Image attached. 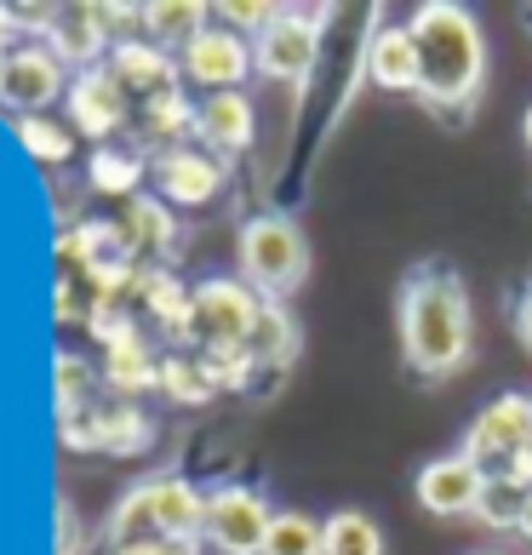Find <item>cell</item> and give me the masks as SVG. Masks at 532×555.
Listing matches in <instances>:
<instances>
[{"label":"cell","instance_id":"cell-1","mask_svg":"<svg viewBox=\"0 0 532 555\" xmlns=\"http://www.w3.org/2000/svg\"><path fill=\"white\" fill-rule=\"evenodd\" d=\"M401 356L418 378L441 384L469 366L476 344V315H469V286L453 263H418L401 281Z\"/></svg>","mask_w":532,"mask_h":555},{"label":"cell","instance_id":"cell-2","mask_svg":"<svg viewBox=\"0 0 532 555\" xmlns=\"http://www.w3.org/2000/svg\"><path fill=\"white\" fill-rule=\"evenodd\" d=\"M418 40V98L436 115H458L481 98L486 80V35L481 17L458 7V0H424L406 17Z\"/></svg>","mask_w":532,"mask_h":555},{"label":"cell","instance_id":"cell-3","mask_svg":"<svg viewBox=\"0 0 532 555\" xmlns=\"http://www.w3.org/2000/svg\"><path fill=\"white\" fill-rule=\"evenodd\" d=\"M200 527H207V492H200L195 481H183V476H150L115 504L109 539H115V550L138 544V539L200 544Z\"/></svg>","mask_w":532,"mask_h":555},{"label":"cell","instance_id":"cell-4","mask_svg":"<svg viewBox=\"0 0 532 555\" xmlns=\"http://www.w3.org/2000/svg\"><path fill=\"white\" fill-rule=\"evenodd\" d=\"M235 258H241V281L270 304H286L310 281V241H303L298 218L286 212H252L241 223Z\"/></svg>","mask_w":532,"mask_h":555},{"label":"cell","instance_id":"cell-5","mask_svg":"<svg viewBox=\"0 0 532 555\" xmlns=\"http://www.w3.org/2000/svg\"><path fill=\"white\" fill-rule=\"evenodd\" d=\"M263 304L241 275H207L190 286V326H183V344H195V356H230V349H247L258 333Z\"/></svg>","mask_w":532,"mask_h":555},{"label":"cell","instance_id":"cell-6","mask_svg":"<svg viewBox=\"0 0 532 555\" xmlns=\"http://www.w3.org/2000/svg\"><path fill=\"white\" fill-rule=\"evenodd\" d=\"M321 40H326V12H303V7H281L275 24L252 40V64L263 80H303L321 64Z\"/></svg>","mask_w":532,"mask_h":555},{"label":"cell","instance_id":"cell-7","mask_svg":"<svg viewBox=\"0 0 532 555\" xmlns=\"http://www.w3.org/2000/svg\"><path fill=\"white\" fill-rule=\"evenodd\" d=\"M458 452H469V459H476L486 476H498L509 459L532 452V396H521V389H504V396H493L476 418H469Z\"/></svg>","mask_w":532,"mask_h":555},{"label":"cell","instance_id":"cell-8","mask_svg":"<svg viewBox=\"0 0 532 555\" xmlns=\"http://www.w3.org/2000/svg\"><path fill=\"white\" fill-rule=\"evenodd\" d=\"M275 509L258 487H218L207 492V527H200V544H212L218 555H263V539H270Z\"/></svg>","mask_w":532,"mask_h":555},{"label":"cell","instance_id":"cell-9","mask_svg":"<svg viewBox=\"0 0 532 555\" xmlns=\"http://www.w3.org/2000/svg\"><path fill=\"white\" fill-rule=\"evenodd\" d=\"M178 75L195 80V87H207V92H241V87H247V75H258L252 40L235 35V29H223V24H207L190 47L178 52Z\"/></svg>","mask_w":532,"mask_h":555},{"label":"cell","instance_id":"cell-10","mask_svg":"<svg viewBox=\"0 0 532 555\" xmlns=\"http://www.w3.org/2000/svg\"><path fill=\"white\" fill-rule=\"evenodd\" d=\"M230 183V160H218L212 150H195V143H178V150L155 155V190L172 207H207L223 195Z\"/></svg>","mask_w":532,"mask_h":555},{"label":"cell","instance_id":"cell-11","mask_svg":"<svg viewBox=\"0 0 532 555\" xmlns=\"http://www.w3.org/2000/svg\"><path fill=\"white\" fill-rule=\"evenodd\" d=\"M486 492V469L469 459V452H441L418 469V504L429 516L453 521V516H476Z\"/></svg>","mask_w":532,"mask_h":555},{"label":"cell","instance_id":"cell-12","mask_svg":"<svg viewBox=\"0 0 532 555\" xmlns=\"http://www.w3.org/2000/svg\"><path fill=\"white\" fill-rule=\"evenodd\" d=\"M57 92H64V64L47 47H17L0 57V104L17 109L24 120L47 109Z\"/></svg>","mask_w":532,"mask_h":555},{"label":"cell","instance_id":"cell-13","mask_svg":"<svg viewBox=\"0 0 532 555\" xmlns=\"http://www.w3.org/2000/svg\"><path fill=\"white\" fill-rule=\"evenodd\" d=\"M195 138L200 150H212L218 160L230 155H247L252 138H258V109L247 92H207L195 104Z\"/></svg>","mask_w":532,"mask_h":555},{"label":"cell","instance_id":"cell-14","mask_svg":"<svg viewBox=\"0 0 532 555\" xmlns=\"http://www.w3.org/2000/svg\"><path fill=\"white\" fill-rule=\"evenodd\" d=\"M127 115H132V98L120 92V80L109 69H80L69 80V127L80 138H98L104 143L109 132L127 127Z\"/></svg>","mask_w":532,"mask_h":555},{"label":"cell","instance_id":"cell-15","mask_svg":"<svg viewBox=\"0 0 532 555\" xmlns=\"http://www.w3.org/2000/svg\"><path fill=\"white\" fill-rule=\"evenodd\" d=\"M104 69L120 80V92H127L132 104H150V98H160V92H172V87H178V64H172V52H160L155 40H143V35L115 40Z\"/></svg>","mask_w":532,"mask_h":555},{"label":"cell","instance_id":"cell-16","mask_svg":"<svg viewBox=\"0 0 532 555\" xmlns=\"http://www.w3.org/2000/svg\"><path fill=\"white\" fill-rule=\"evenodd\" d=\"M69 447H104V452H143L155 436V424L138 413L132 401H109V406H87L80 418H64Z\"/></svg>","mask_w":532,"mask_h":555},{"label":"cell","instance_id":"cell-17","mask_svg":"<svg viewBox=\"0 0 532 555\" xmlns=\"http://www.w3.org/2000/svg\"><path fill=\"white\" fill-rule=\"evenodd\" d=\"M361 69L378 92H418V40L406 24H373L361 47Z\"/></svg>","mask_w":532,"mask_h":555},{"label":"cell","instance_id":"cell-18","mask_svg":"<svg viewBox=\"0 0 532 555\" xmlns=\"http://www.w3.org/2000/svg\"><path fill=\"white\" fill-rule=\"evenodd\" d=\"M47 29V52L57 57V64H98L109 47V29H104V17H98V7H57L52 12V24H40Z\"/></svg>","mask_w":532,"mask_h":555},{"label":"cell","instance_id":"cell-19","mask_svg":"<svg viewBox=\"0 0 532 555\" xmlns=\"http://www.w3.org/2000/svg\"><path fill=\"white\" fill-rule=\"evenodd\" d=\"M115 235L120 246H127V258H155V253H172V212L160 207V201L150 195H132V201H120V218H115Z\"/></svg>","mask_w":532,"mask_h":555},{"label":"cell","instance_id":"cell-20","mask_svg":"<svg viewBox=\"0 0 532 555\" xmlns=\"http://www.w3.org/2000/svg\"><path fill=\"white\" fill-rule=\"evenodd\" d=\"M104 338H109L104 373L120 389V401L138 396V389H155L160 384V361H155V349L138 338V326H115V333H104Z\"/></svg>","mask_w":532,"mask_h":555},{"label":"cell","instance_id":"cell-21","mask_svg":"<svg viewBox=\"0 0 532 555\" xmlns=\"http://www.w3.org/2000/svg\"><path fill=\"white\" fill-rule=\"evenodd\" d=\"M138 138L155 143V150H178L183 138H195V104L183 98V87L138 104Z\"/></svg>","mask_w":532,"mask_h":555},{"label":"cell","instance_id":"cell-22","mask_svg":"<svg viewBox=\"0 0 532 555\" xmlns=\"http://www.w3.org/2000/svg\"><path fill=\"white\" fill-rule=\"evenodd\" d=\"M207 17H212V7H200V0H155V7H143V40H155L160 52L167 47H190V40L207 29Z\"/></svg>","mask_w":532,"mask_h":555},{"label":"cell","instance_id":"cell-23","mask_svg":"<svg viewBox=\"0 0 532 555\" xmlns=\"http://www.w3.org/2000/svg\"><path fill=\"white\" fill-rule=\"evenodd\" d=\"M132 293L143 298V310H150V321H160L167 333L183 338V326H190V286L172 281L167 270H143L132 281Z\"/></svg>","mask_w":532,"mask_h":555},{"label":"cell","instance_id":"cell-24","mask_svg":"<svg viewBox=\"0 0 532 555\" xmlns=\"http://www.w3.org/2000/svg\"><path fill=\"white\" fill-rule=\"evenodd\" d=\"M160 389H167L172 401H183V406H207V401L218 396V378H212L207 356H195V349H178V356L160 361Z\"/></svg>","mask_w":532,"mask_h":555},{"label":"cell","instance_id":"cell-25","mask_svg":"<svg viewBox=\"0 0 532 555\" xmlns=\"http://www.w3.org/2000/svg\"><path fill=\"white\" fill-rule=\"evenodd\" d=\"M263 555H326V521L310 509H275Z\"/></svg>","mask_w":532,"mask_h":555},{"label":"cell","instance_id":"cell-26","mask_svg":"<svg viewBox=\"0 0 532 555\" xmlns=\"http://www.w3.org/2000/svg\"><path fill=\"white\" fill-rule=\"evenodd\" d=\"M252 356L263 373H275V366H293L298 356V326L293 315H286V304H263V315H258V333H252Z\"/></svg>","mask_w":532,"mask_h":555},{"label":"cell","instance_id":"cell-27","mask_svg":"<svg viewBox=\"0 0 532 555\" xmlns=\"http://www.w3.org/2000/svg\"><path fill=\"white\" fill-rule=\"evenodd\" d=\"M326 555H384V532L366 509H333L326 516Z\"/></svg>","mask_w":532,"mask_h":555},{"label":"cell","instance_id":"cell-28","mask_svg":"<svg viewBox=\"0 0 532 555\" xmlns=\"http://www.w3.org/2000/svg\"><path fill=\"white\" fill-rule=\"evenodd\" d=\"M87 178H92V190H98V195L132 201V195H138V183H143V160H138V155H120V150H98V155H92V167H87Z\"/></svg>","mask_w":532,"mask_h":555},{"label":"cell","instance_id":"cell-29","mask_svg":"<svg viewBox=\"0 0 532 555\" xmlns=\"http://www.w3.org/2000/svg\"><path fill=\"white\" fill-rule=\"evenodd\" d=\"M17 138H24V150L35 160H69V150H75V127H57V120H47V115L17 120Z\"/></svg>","mask_w":532,"mask_h":555},{"label":"cell","instance_id":"cell-30","mask_svg":"<svg viewBox=\"0 0 532 555\" xmlns=\"http://www.w3.org/2000/svg\"><path fill=\"white\" fill-rule=\"evenodd\" d=\"M521 504H527V492H521V487H509V481H498V476H486V492H481L476 521H486L493 532H516Z\"/></svg>","mask_w":532,"mask_h":555},{"label":"cell","instance_id":"cell-31","mask_svg":"<svg viewBox=\"0 0 532 555\" xmlns=\"http://www.w3.org/2000/svg\"><path fill=\"white\" fill-rule=\"evenodd\" d=\"M57 406H64V418H75V406H80V413L92 406V373H87V361L57 356Z\"/></svg>","mask_w":532,"mask_h":555},{"label":"cell","instance_id":"cell-32","mask_svg":"<svg viewBox=\"0 0 532 555\" xmlns=\"http://www.w3.org/2000/svg\"><path fill=\"white\" fill-rule=\"evenodd\" d=\"M275 12L281 7H263V0H223V7H218V17H223V29H235V35H263V29H270L275 24Z\"/></svg>","mask_w":532,"mask_h":555},{"label":"cell","instance_id":"cell-33","mask_svg":"<svg viewBox=\"0 0 532 555\" xmlns=\"http://www.w3.org/2000/svg\"><path fill=\"white\" fill-rule=\"evenodd\" d=\"M115 555H200V544H172V539H138V544H120Z\"/></svg>","mask_w":532,"mask_h":555},{"label":"cell","instance_id":"cell-34","mask_svg":"<svg viewBox=\"0 0 532 555\" xmlns=\"http://www.w3.org/2000/svg\"><path fill=\"white\" fill-rule=\"evenodd\" d=\"M516 333H521V344L532 349V286L516 298Z\"/></svg>","mask_w":532,"mask_h":555},{"label":"cell","instance_id":"cell-35","mask_svg":"<svg viewBox=\"0 0 532 555\" xmlns=\"http://www.w3.org/2000/svg\"><path fill=\"white\" fill-rule=\"evenodd\" d=\"M12 17H17L12 7H0V57H7V40H12V29H17V24H12Z\"/></svg>","mask_w":532,"mask_h":555},{"label":"cell","instance_id":"cell-36","mask_svg":"<svg viewBox=\"0 0 532 555\" xmlns=\"http://www.w3.org/2000/svg\"><path fill=\"white\" fill-rule=\"evenodd\" d=\"M516 532L532 544V492H527V504H521V521H516Z\"/></svg>","mask_w":532,"mask_h":555},{"label":"cell","instance_id":"cell-37","mask_svg":"<svg viewBox=\"0 0 532 555\" xmlns=\"http://www.w3.org/2000/svg\"><path fill=\"white\" fill-rule=\"evenodd\" d=\"M521 132H527V150H532V104H527V120H521Z\"/></svg>","mask_w":532,"mask_h":555},{"label":"cell","instance_id":"cell-38","mask_svg":"<svg viewBox=\"0 0 532 555\" xmlns=\"http://www.w3.org/2000/svg\"><path fill=\"white\" fill-rule=\"evenodd\" d=\"M481 555H493V550H481Z\"/></svg>","mask_w":532,"mask_h":555}]
</instances>
